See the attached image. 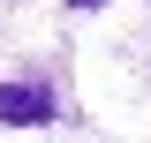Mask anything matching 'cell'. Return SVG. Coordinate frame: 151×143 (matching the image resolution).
Instances as JSON below:
<instances>
[{"label": "cell", "instance_id": "cell-1", "mask_svg": "<svg viewBox=\"0 0 151 143\" xmlns=\"http://www.w3.org/2000/svg\"><path fill=\"white\" fill-rule=\"evenodd\" d=\"M60 98L45 83H0V128H53Z\"/></svg>", "mask_w": 151, "mask_h": 143}, {"label": "cell", "instance_id": "cell-2", "mask_svg": "<svg viewBox=\"0 0 151 143\" xmlns=\"http://www.w3.org/2000/svg\"><path fill=\"white\" fill-rule=\"evenodd\" d=\"M68 8H98V0H68Z\"/></svg>", "mask_w": 151, "mask_h": 143}]
</instances>
